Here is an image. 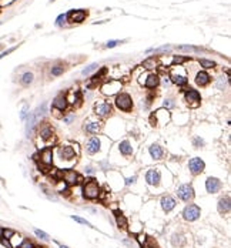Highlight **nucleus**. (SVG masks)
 Returning a JSON list of instances; mask_svg holds the SVG:
<instances>
[{
	"instance_id": "f257e3e1",
	"label": "nucleus",
	"mask_w": 231,
	"mask_h": 248,
	"mask_svg": "<svg viewBox=\"0 0 231 248\" xmlns=\"http://www.w3.org/2000/svg\"><path fill=\"white\" fill-rule=\"evenodd\" d=\"M113 144V140L107 136H93L84 143V150L89 155H97L103 151H107Z\"/></svg>"
},
{
	"instance_id": "f03ea898",
	"label": "nucleus",
	"mask_w": 231,
	"mask_h": 248,
	"mask_svg": "<svg viewBox=\"0 0 231 248\" xmlns=\"http://www.w3.org/2000/svg\"><path fill=\"white\" fill-rule=\"evenodd\" d=\"M137 141L131 137H126V138L120 140L117 143L114 144V147L111 148V153H117L118 157H123V158H130L134 155L137 150Z\"/></svg>"
},
{
	"instance_id": "7ed1b4c3",
	"label": "nucleus",
	"mask_w": 231,
	"mask_h": 248,
	"mask_svg": "<svg viewBox=\"0 0 231 248\" xmlns=\"http://www.w3.org/2000/svg\"><path fill=\"white\" fill-rule=\"evenodd\" d=\"M124 134V123L120 118L114 117L111 120H108L107 126H106V136L110 140L113 138H118Z\"/></svg>"
},
{
	"instance_id": "20e7f679",
	"label": "nucleus",
	"mask_w": 231,
	"mask_h": 248,
	"mask_svg": "<svg viewBox=\"0 0 231 248\" xmlns=\"http://www.w3.org/2000/svg\"><path fill=\"white\" fill-rule=\"evenodd\" d=\"M57 157L56 161L63 160L64 163H67V167H70L74 161H76V155H77V148H74V146H62L57 148Z\"/></svg>"
},
{
	"instance_id": "39448f33",
	"label": "nucleus",
	"mask_w": 231,
	"mask_h": 248,
	"mask_svg": "<svg viewBox=\"0 0 231 248\" xmlns=\"http://www.w3.org/2000/svg\"><path fill=\"white\" fill-rule=\"evenodd\" d=\"M83 128L87 134H99L103 130V121L97 116H90L84 120Z\"/></svg>"
},
{
	"instance_id": "423d86ee",
	"label": "nucleus",
	"mask_w": 231,
	"mask_h": 248,
	"mask_svg": "<svg viewBox=\"0 0 231 248\" xmlns=\"http://www.w3.org/2000/svg\"><path fill=\"white\" fill-rule=\"evenodd\" d=\"M161 180H163V175H161V167L157 168H150L146 173V181L151 188H157L160 187Z\"/></svg>"
},
{
	"instance_id": "0eeeda50",
	"label": "nucleus",
	"mask_w": 231,
	"mask_h": 248,
	"mask_svg": "<svg viewBox=\"0 0 231 248\" xmlns=\"http://www.w3.org/2000/svg\"><path fill=\"white\" fill-rule=\"evenodd\" d=\"M168 78L174 84H177V86H184V84L187 83V73H185L184 67H181V66H177V67L171 68Z\"/></svg>"
},
{
	"instance_id": "6e6552de",
	"label": "nucleus",
	"mask_w": 231,
	"mask_h": 248,
	"mask_svg": "<svg viewBox=\"0 0 231 248\" xmlns=\"http://www.w3.org/2000/svg\"><path fill=\"white\" fill-rule=\"evenodd\" d=\"M121 89H123V84H121V81L118 80H110L107 81V83H104L102 86V93L104 94V96H116V94H118L121 91Z\"/></svg>"
},
{
	"instance_id": "1a4fd4ad",
	"label": "nucleus",
	"mask_w": 231,
	"mask_h": 248,
	"mask_svg": "<svg viewBox=\"0 0 231 248\" xmlns=\"http://www.w3.org/2000/svg\"><path fill=\"white\" fill-rule=\"evenodd\" d=\"M83 191H84V197L86 198H90V200H94L99 197L100 194V187L97 184L96 180H87L84 183V187H83Z\"/></svg>"
},
{
	"instance_id": "9d476101",
	"label": "nucleus",
	"mask_w": 231,
	"mask_h": 248,
	"mask_svg": "<svg viewBox=\"0 0 231 248\" xmlns=\"http://www.w3.org/2000/svg\"><path fill=\"white\" fill-rule=\"evenodd\" d=\"M146 153L150 155L151 161H160V160H163L164 154H166V153H164L163 146H161V144H158V143L150 144V146L147 147V150H146Z\"/></svg>"
},
{
	"instance_id": "9b49d317",
	"label": "nucleus",
	"mask_w": 231,
	"mask_h": 248,
	"mask_svg": "<svg viewBox=\"0 0 231 248\" xmlns=\"http://www.w3.org/2000/svg\"><path fill=\"white\" fill-rule=\"evenodd\" d=\"M116 105L121 111H130L133 107V100L127 93H120L117 94V99H116Z\"/></svg>"
},
{
	"instance_id": "f8f14e48",
	"label": "nucleus",
	"mask_w": 231,
	"mask_h": 248,
	"mask_svg": "<svg viewBox=\"0 0 231 248\" xmlns=\"http://www.w3.org/2000/svg\"><path fill=\"white\" fill-rule=\"evenodd\" d=\"M177 196L183 201H190V200L194 198V190H193V187L190 184H181L177 188Z\"/></svg>"
},
{
	"instance_id": "ddd939ff",
	"label": "nucleus",
	"mask_w": 231,
	"mask_h": 248,
	"mask_svg": "<svg viewBox=\"0 0 231 248\" xmlns=\"http://www.w3.org/2000/svg\"><path fill=\"white\" fill-rule=\"evenodd\" d=\"M111 105L106 101H97L94 105V114L100 118H104V117H108L111 116Z\"/></svg>"
},
{
	"instance_id": "4468645a",
	"label": "nucleus",
	"mask_w": 231,
	"mask_h": 248,
	"mask_svg": "<svg viewBox=\"0 0 231 248\" xmlns=\"http://www.w3.org/2000/svg\"><path fill=\"white\" fill-rule=\"evenodd\" d=\"M204 168H206V164L200 157H194L188 161V170L191 174H200L204 171Z\"/></svg>"
},
{
	"instance_id": "2eb2a0df",
	"label": "nucleus",
	"mask_w": 231,
	"mask_h": 248,
	"mask_svg": "<svg viewBox=\"0 0 231 248\" xmlns=\"http://www.w3.org/2000/svg\"><path fill=\"white\" fill-rule=\"evenodd\" d=\"M183 215H184V218L187 221H195L198 217H200V208H198V205H195V204H190L184 208Z\"/></svg>"
},
{
	"instance_id": "dca6fc26",
	"label": "nucleus",
	"mask_w": 231,
	"mask_h": 248,
	"mask_svg": "<svg viewBox=\"0 0 231 248\" xmlns=\"http://www.w3.org/2000/svg\"><path fill=\"white\" fill-rule=\"evenodd\" d=\"M153 118L156 120L157 124L164 126V124H167L170 120H171V116H170V111L167 109H160L153 114Z\"/></svg>"
},
{
	"instance_id": "f3484780",
	"label": "nucleus",
	"mask_w": 231,
	"mask_h": 248,
	"mask_svg": "<svg viewBox=\"0 0 231 248\" xmlns=\"http://www.w3.org/2000/svg\"><path fill=\"white\" fill-rule=\"evenodd\" d=\"M200 93H198L197 90H193V89H190V90L185 91V101L190 104V107H193V109H195V107H198V104H200Z\"/></svg>"
},
{
	"instance_id": "a211bd4d",
	"label": "nucleus",
	"mask_w": 231,
	"mask_h": 248,
	"mask_svg": "<svg viewBox=\"0 0 231 248\" xmlns=\"http://www.w3.org/2000/svg\"><path fill=\"white\" fill-rule=\"evenodd\" d=\"M221 188V181L216 177H208L206 180V190L210 194H214V192H218Z\"/></svg>"
},
{
	"instance_id": "6ab92c4d",
	"label": "nucleus",
	"mask_w": 231,
	"mask_h": 248,
	"mask_svg": "<svg viewBox=\"0 0 231 248\" xmlns=\"http://www.w3.org/2000/svg\"><path fill=\"white\" fill-rule=\"evenodd\" d=\"M62 177H63V180H64V183L69 184V186H74V184H77L79 180H80L79 174L74 170H64L62 173Z\"/></svg>"
},
{
	"instance_id": "aec40b11",
	"label": "nucleus",
	"mask_w": 231,
	"mask_h": 248,
	"mask_svg": "<svg viewBox=\"0 0 231 248\" xmlns=\"http://www.w3.org/2000/svg\"><path fill=\"white\" fill-rule=\"evenodd\" d=\"M86 16H87L86 10H71L70 13L66 14V17H69V20L73 23H81V22H84Z\"/></svg>"
},
{
	"instance_id": "412c9836",
	"label": "nucleus",
	"mask_w": 231,
	"mask_h": 248,
	"mask_svg": "<svg viewBox=\"0 0 231 248\" xmlns=\"http://www.w3.org/2000/svg\"><path fill=\"white\" fill-rule=\"evenodd\" d=\"M39 157H40L41 164L46 165V167H50V165L53 164V160H54L52 148H44V150H41V153H40V155H39Z\"/></svg>"
},
{
	"instance_id": "4be33fe9",
	"label": "nucleus",
	"mask_w": 231,
	"mask_h": 248,
	"mask_svg": "<svg viewBox=\"0 0 231 248\" xmlns=\"http://www.w3.org/2000/svg\"><path fill=\"white\" fill-rule=\"evenodd\" d=\"M176 200L173 198L171 196H164L163 198H161V208H163L166 213H170V211L173 210V208L176 207Z\"/></svg>"
},
{
	"instance_id": "5701e85b",
	"label": "nucleus",
	"mask_w": 231,
	"mask_h": 248,
	"mask_svg": "<svg viewBox=\"0 0 231 248\" xmlns=\"http://www.w3.org/2000/svg\"><path fill=\"white\" fill-rule=\"evenodd\" d=\"M158 83H160V78H158V76L147 73V76H146V80H144V84H143V86H146L147 89H156V87L158 86Z\"/></svg>"
},
{
	"instance_id": "b1692460",
	"label": "nucleus",
	"mask_w": 231,
	"mask_h": 248,
	"mask_svg": "<svg viewBox=\"0 0 231 248\" xmlns=\"http://www.w3.org/2000/svg\"><path fill=\"white\" fill-rule=\"evenodd\" d=\"M53 107H54L56 110H59V111H63V110L67 109V100H66V96L60 94V96L56 97L54 101H53Z\"/></svg>"
},
{
	"instance_id": "393cba45",
	"label": "nucleus",
	"mask_w": 231,
	"mask_h": 248,
	"mask_svg": "<svg viewBox=\"0 0 231 248\" xmlns=\"http://www.w3.org/2000/svg\"><path fill=\"white\" fill-rule=\"evenodd\" d=\"M195 83H197L198 86H201V87L207 86V84L210 83V76L207 74L206 72H200V73H197V76H195Z\"/></svg>"
},
{
	"instance_id": "a878e982",
	"label": "nucleus",
	"mask_w": 231,
	"mask_h": 248,
	"mask_svg": "<svg viewBox=\"0 0 231 248\" xmlns=\"http://www.w3.org/2000/svg\"><path fill=\"white\" fill-rule=\"evenodd\" d=\"M40 137L41 140H49V138H53V130L50 128V126L44 124L40 127Z\"/></svg>"
},
{
	"instance_id": "bb28decb",
	"label": "nucleus",
	"mask_w": 231,
	"mask_h": 248,
	"mask_svg": "<svg viewBox=\"0 0 231 248\" xmlns=\"http://www.w3.org/2000/svg\"><path fill=\"white\" fill-rule=\"evenodd\" d=\"M230 198L228 197H225V198H221L218 201V211L221 213V214H224V213H228L230 211Z\"/></svg>"
},
{
	"instance_id": "cd10ccee",
	"label": "nucleus",
	"mask_w": 231,
	"mask_h": 248,
	"mask_svg": "<svg viewBox=\"0 0 231 248\" xmlns=\"http://www.w3.org/2000/svg\"><path fill=\"white\" fill-rule=\"evenodd\" d=\"M36 121H37V117L34 116V113H30V114H29V118H27V124H26V133H27V137H29V134L31 133V128L34 127Z\"/></svg>"
},
{
	"instance_id": "c85d7f7f",
	"label": "nucleus",
	"mask_w": 231,
	"mask_h": 248,
	"mask_svg": "<svg viewBox=\"0 0 231 248\" xmlns=\"http://www.w3.org/2000/svg\"><path fill=\"white\" fill-rule=\"evenodd\" d=\"M10 247L12 248H19L20 247V244H22V241H23V238L20 235H19V234H16V233H13V235L10 237Z\"/></svg>"
},
{
	"instance_id": "c756f323",
	"label": "nucleus",
	"mask_w": 231,
	"mask_h": 248,
	"mask_svg": "<svg viewBox=\"0 0 231 248\" xmlns=\"http://www.w3.org/2000/svg\"><path fill=\"white\" fill-rule=\"evenodd\" d=\"M143 67L147 68V70H153V68H156V67H157V60H156V57H150V59L144 60Z\"/></svg>"
},
{
	"instance_id": "7c9ffc66",
	"label": "nucleus",
	"mask_w": 231,
	"mask_h": 248,
	"mask_svg": "<svg viewBox=\"0 0 231 248\" xmlns=\"http://www.w3.org/2000/svg\"><path fill=\"white\" fill-rule=\"evenodd\" d=\"M33 78H34L33 73H30V72L25 73V74L22 76V84H23V86H29V84L33 81Z\"/></svg>"
},
{
	"instance_id": "2f4dec72",
	"label": "nucleus",
	"mask_w": 231,
	"mask_h": 248,
	"mask_svg": "<svg viewBox=\"0 0 231 248\" xmlns=\"http://www.w3.org/2000/svg\"><path fill=\"white\" fill-rule=\"evenodd\" d=\"M116 217H117V224L121 227V228L126 229L127 228V220L124 218V215H121L118 211H116Z\"/></svg>"
},
{
	"instance_id": "473e14b6",
	"label": "nucleus",
	"mask_w": 231,
	"mask_h": 248,
	"mask_svg": "<svg viewBox=\"0 0 231 248\" xmlns=\"http://www.w3.org/2000/svg\"><path fill=\"white\" fill-rule=\"evenodd\" d=\"M99 67H100V66L97 64V63H93V64L87 66V67L83 70V76H89L90 73H93V72H94V70H97V68H99Z\"/></svg>"
},
{
	"instance_id": "72a5a7b5",
	"label": "nucleus",
	"mask_w": 231,
	"mask_h": 248,
	"mask_svg": "<svg viewBox=\"0 0 231 248\" xmlns=\"http://www.w3.org/2000/svg\"><path fill=\"white\" fill-rule=\"evenodd\" d=\"M227 81H228V78H227V77H221V78H220V80L216 83L217 89H218V90H224L225 86H227Z\"/></svg>"
},
{
	"instance_id": "f704fd0d",
	"label": "nucleus",
	"mask_w": 231,
	"mask_h": 248,
	"mask_svg": "<svg viewBox=\"0 0 231 248\" xmlns=\"http://www.w3.org/2000/svg\"><path fill=\"white\" fill-rule=\"evenodd\" d=\"M200 64L203 66V67H206V68H213V67H216V63L211 62V60H206V59H201V60H200Z\"/></svg>"
},
{
	"instance_id": "c9c22d12",
	"label": "nucleus",
	"mask_w": 231,
	"mask_h": 248,
	"mask_svg": "<svg viewBox=\"0 0 231 248\" xmlns=\"http://www.w3.org/2000/svg\"><path fill=\"white\" fill-rule=\"evenodd\" d=\"M173 107H176V101H174L171 97H168V99L164 100V109L170 110V109H173Z\"/></svg>"
},
{
	"instance_id": "e433bc0d",
	"label": "nucleus",
	"mask_w": 231,
	"mask_h": 248,
	"mask_svg": "<svg viewBox=\"0 0 231 248\" xmlns=\"http://www.w3.org/2000/svg\"><path fill=\"white\" fill-rule=\"evenodd\" d=\"M34 234L40 240H43V241H47V240H49V235H47L44 231H41V229H34Z\"/></svg>"
},
{
	"instance_id": "4c0bfd02",
	"label": "nucleus",
	"mask_w": 231,
	"mask_h": 248,
	"mask_svg": "<svg viewBox=\"0 0 231 248\" xmlns=\"http://www.w3.org/2000/svg\"><path fill=\"white\" fill-rule=\"evenodd\" d=\"M63 72H64V67H62V66H54V67L52 68V74L53 76H60Z\"/></svg>"
},
{
	"instance_id": "58836bf2",
	"label": "nucleus",
	"mask_w": 231,
	"mask_h": 248,
	"mask_svg": "<svg viewBox=\"0 0 231 248\" xmlns=\"http://www.w3.org/2000/svg\"><path fill=\"white\" fill-rule=\"evenodd\" d=\"M143 247H146V248H158L157 244H156V241L151 240V238H147V241H146V244L143 245Z\"/></svg>"
},
{
	"instance_id": "ea45409f",
	"label": "nucleus",
	"mask_w": 231,
	"mask_h": 248,
	"mask_svg": "<svg viewBox=\"0 0 231 248\" xmlns=\"http://www.w3.org/2000/svg\"><path fill=\"white\" fill-rule=\"evenodd\" d=\"M173 244H174V245H181L183 244V237L179 235V234H176V235L173 237Z\"/></svg>"
},
{
	"instance_id": "a19ab883",
	"label": "nucleus",
	"mask_w": 231,
	"mask_h": 248,
	"mask_svg": "<svg viewBox=\"0 0 231 248\" xmlns=\"http://www.w3.org/2000/svg\"><path fill=\"white\" fill-rule=\"evenodd\" d=\"M71 218H73L74 221H77V223H80V224H84V225L90 227V223H87L86 220H83V218H80V217H77V215H71Z\"/></svg>"
},
{
	"instance_id": "79ce46f5",
	"label": "nucleus",
	"mask_w": 231,
	"mask_h": 248,
	"mask_svg": "<svg viewBox=\"0 0 231 248\" xmlns=\"http://www.w3.org/2000/svg\"><path fill=\"white\" fill-rule=\"evenodd\" d=\"M19 248H33V244H31L29 240H23L22 244H20V247Z\"/></svg>"
},
{
	"instance_id": "37998d69",
	"label": "nucleus",
	"mask_w": 231,
	"mask_h": 248,
	"mask_svg": "<svg viewBox=\"0 0 231 248\" xmlns=\"http://www.w3.org/2000/svg\"><path fill=\"white\" fill-rule=\"evenodd\" d=\"M185 60H187V57H177V56L173 57V63H176V64H181Z\"/></svg>"
},
{
	"instance_id": "c03bdc74",
	"label": "nucleus",
	"mask_w": 231,
	"mask_h": 248,
	"mask_svg": "<svg viewBox=\"0 0 231 248\" xmlns=\"http://www.w3.org/2000/svg\"><path fill=\"white\" fill-rule=\"evenodd\" d=\"M137 240H139V242L141 245H144L146 241H147V235H146V234H139V235H137Z\"/></svg>"
},
{
	"instance_id": "a18cd8bd",
	"label": "nucleus",
	"mask_w": 231,
	"mask_h": 248,
	"mask_svg": "<svg viewBox=\"0 0 231 248\" xmlns=\"http://www.w3.org/2000/svg\"><path fill=\"white\" fill-rule=\"evenodd\" d=\"M137 180V175H133V177H129V178H126V186H131V184H134Z\"/></svg>"
},
{
	"instance_id": "49530a36",
	"label": "nucleus",
	"mask_w": 231,
	"mask_h": 248,
	"mask_svg": "<svg viewBox=\"0 0 231 248\" xmlns=\"http://www.w3.org/2000/svg\"><path fill=\"white\" fill-rule=\"evenodd\" d=\"M74 118H76V116H74V114H73V113H71V114H69V116H67V117H64V118H63V121H64V123H66V124H70V123H71V121H73V120H74Z\"/></svg>"
},
{
	"instance_id": "de8ad7c7",
	"label": "nucleus",
	"mask_w": 231,
	"mask_h": 248,
	"mask_svg": "<svg viewBox=\"0 0 231 248\" xmlns=\"http://www.w3.org/2000/svg\"><path fill=\"white\" fill-rule=\"evenodd\" d=\"M13 235L12 229H3V238H10Z\"/></svg>"
},
{
	"instance_id": "09e8293b",
	"label": "nucleus",
	"mask_w": 231,
	"mask_h": 248,
	"mask_svg": "<svg viewBox=\"0 0 231 248\" xmlns=\"http://www.w3.org/2000/svg\"><path fill=\"white\" fill-rule=\"evenodd\" d=\"M194 144H195L197 147H201V146L204 144V141L200 138V137H195V138H194Z\"/></svg>"
},
{
	"instance_id": "8fccbe9b",
	"label": "nucleus",
	"mask_w": 231,
	"mask_h": 248,
	"mask_svg": "<svg viewBox=\"0 0 231 248\" xmlns=\"http://www.w3.org/2000/svg\"><path fill=\"white\" fill-rule=\"evenodd\" d=\"M63 20H66V14H60L59 17H57V26H62Z\"/></svg>"
},
{
	"instance_id": "3c124183",
	"label": "nucleus",
	"mask_w": 231,
	"mask_h": 248,
	"mask_svg": "<svg viewBox=\"0 0 231 248\" xmlns=\"http://www.w3.org/2000/svg\"><path fill=\"white\" fill-rule=\"evenodd\" d=\"M27 110H29V107H27V105H25V107H23V110H22V114H20V117H22L23 120H25L26 116H27Z\"/></svg>"
},
{
	"instance_id": "603ef678",
	"label": "nucleus",
	"mask_w": 231,
	"mask_h": 248,
	"mask_svg": "<svg viewBox=\"0 0 231 248\" xmlns=\"http://www.w3.org/2000/svg\"><path fill=\"white\" fill-rule=\"evenodd\" d=\"M14 49H16V47H12V49H9V50H6V51H3V53H2V54H0V59H3V57H4V56H7L9 53L14 51Z\"/></svg>"
},
{
	"instance_id": "864d4df0",
	"label": "nucleus",
	"mask_w": 231,
	"mask_h": 248,
	"mask_svg": "<svg viewBox=\"0 0 231 248\" xmlns=\"http://www.w3.org/2000/svg\"><path fill=\"white\" fill-rule=\"evenodd\" d=\"M117 44H118L117 40H111V41H108V43H107V47H114V46H117Z\"/></svg>"
},
{
	"instance_id": "5fc2aeb1",
	"label": "nucleus",
	"mask_w": 231,
	"mask_h": 248,
	"mask_svg": "<svg viewBox=\"0 0 231 248\" xmlns=\"http://www.w3.org/2000/svg\"><path fill=\"white\" fill-rule=\"evenodd\" d=\"M0 240H2V244H3L4 247H7V248H12V247H10V242L7 241V240H4V238H0Z\"/></svg>"
},
{
	"instance_id": "6e6d98bb",
	"label": "nucleus",
	"mask_w": 231,
	"mask_h": 248,
	"mask_svg": "<svg viewBox=\"0 0 231 248\" xmlns=\"http://www.w3.org/2000/svg\"><path fill=\"white\" fill-rule=\"evenodd\" d=\"M163 84H164V86H168V84H170V78L168 77H164V80H163Z\"/></svg>"
},
{
	"instance_id": "4d7b16f0",
	"label": "nucleus",
	"mask_w": 231,
	"mask_h": 248,
	"mask_svg": "<svg viewBox=\"0 0 231 248\" xmlns=\"http://www.w3.org/2000/svg\"><path fill=\"white\" fill-rule=\"evenodd\" d=\"M86 173L87 174H93V168L91 167H86Z\"/></svg>"
},
{
	"instance_id": "13d9d810",
	"label": "nucleus",
	"mask_w": 231,
	"mask_h": 248,
	"mask_svg": "<svg viewBox=\"0 0 231 248\" xmlns=\"http://www.w3.org/2000/svg\"><path fill=\"white\" fill-rule=\"evenodd\" d=\"M0 238H3V228L0 227Z\"/></svg>"
},
{
	"instance_id": "bf43d9fd",
	"label": "nucleus",
	"mask_w": 231,
	"mask_h": 248,
	"mask_svg": "<svg viewBox=\"0 0 231 248\" xmlns=\"http://www.w3.org/2000/svg\"><path fill=\"white\" fill-rule=\"evenodd\" d=\"M60 248H69V247H66V245H60Z\"/></svg>"
},
{
	"instance_id": "052dcab7",
	"label": "nucleus",
	"mask_w": 231,
	"mask_h": 248,
	"mask_svg": "<svg viewBox=\"0 0 231 248\" xmlns=\"http://www.w3.org/2000/svg\"><path fill=\"white\" fill-rule=\"evenodd\" d=\"M52 2H53V0H52Z\"/></svg>"
}]
</instances>
